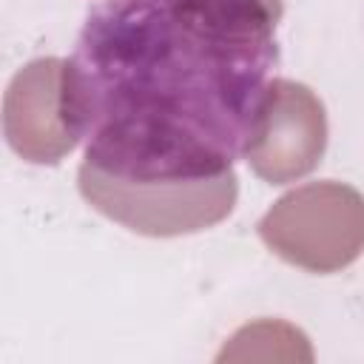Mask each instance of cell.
<instances>
[{
  "label": "cell",
  "mask_w": 364,
  "mask_h": 364,
  "mask_svg": "<svg viewBox=\"0 0 364 364\" xmlns=\"http://www.w3.org/2000/svg\"><path fill=\"white\" fill-rule=\"evenodd\" d=\"M282 14V0H97L60 71L63 131L119 182L228 173L264 131Z\"/></svg>",
  "instance_id": "1"
}]
</instances>
